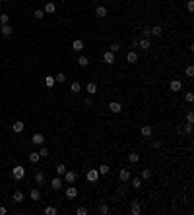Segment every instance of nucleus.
I'll use <instances>...</instances> for the list:
<instances>
[{"label":"nucleus","instance_id":"obj_50","mask_svg":"<svg viewBox=\"0 0 194 215\" xmlns=\"http://www.w3.org/2000/svg\"><path fill=\"white\" fill-rule=\"evenodd\" d=\"M8 213V209L6 208H2V205H0V215H6Z\"/></svg>","mask_w":194,"mask_h":215},{"label":"nucleus","instance_id":"obj_24","mask_svg":"<svg viewBox=\"0 0 194 215\" xmlns=\"http://www.w3.org/2000/svg\"><path fill=\"white\" fill-rule=\"evenodd\" d=\"M55 10H56V6H55V4H52V2H47V4H45V14H55Z\"/></svg>","mask_w":194,"mask_h":215},{"label":"nucleus","instance_id":"obj_9","mask_svg":"<svg viewBox=\"0 0 194 215\" xmlns=\"http://www.w3.org/2000/svg\"><path fill=\"white\" fill-rule=\"evenodd\" d=\"M31 142L33 143H35V146H43V143H45V136L43 134H39V132H37V134H33V138H31Z\"/></svg>","mask_w":194,"mask_h":215},{"label":"nucleus","instance_id":"obj_37","mask_svg":"<svg viewBox=\"0 0 194 215\" xmlns=\"http://www.w3.org/2000/svg\"><path fill=\"white\" fill-rule=\"evenodd\" d=\"M33 16H35V19H43L45 18V12L43 10H35V12H33Z\"/></svg>","mask_w":194,"mask_h":215},{"label":"nucleus","instance_id":"obj_32","mask_svg":"<svg viewBox=\"0 0 194 215\" xmlns=\"http://www.w3.org/2000/svg\"><path fill=\"white\" fill-rule=\"evenodd\" d=\"M55 81H58V84H64V81H66V76H64L62 72H58V74L55 76Z\"/></svg>","mask_w":194,"mask_h":215},{"label":"nucleus","instance_id":"obj_49","mask_svg":"<svg viewBox=\"0 0 194 215\" xmlns=\"http://www.w3.org/2000/svg\"><path fill=\"white\" fill-rule=\"evenodd\" d=\"M151 146H154V147H155V149H157V147H159V146H161V142H159V140H154V143H151Z\"/></svg>","mask_w":194,"mask_h":215},{"label":"nucleus","instance_id":"obj_30","mask_svg":"<svg viewBox=\"0 0 194 215\" xmlns=\"http://www.w3.org/2000/svg\"><path fill=\"white\" fill-rule=\"evenodd\" d=\"M55 84H56V81H55V76H47V78H45V85H47V87H52Z\"/></svg>","mask_w":194,"mask_h":215},{"label":"nucleus","instance_id":"obj_12","mask_svg":"<svg viewBox=\"0 0 194 215\" xmlns=\"http://www.w3.org/2000/svg\"><path fill=\"white\" fill-rule=\"evenodd\" d=\"M169 89H171V91H181V89H183V84H181V80H173L171 84H169Z\"/></svg>","mask_w":194,"mask_h":215},{"label":"nucleus","instance_id":"obj_47","mask_svg":"<svg viewBox=\"0 0 194 215\" xmlns=\"http://www.w3.org/2000/svg\"><path fill=\"white\" fill-rule=\"evenodd\" d=\"M187 8H188V12H194V2H192V0H188Z\"/></svg>","mask_w":194,"mask_h":215},{"label":"nucleus","instance_id":"obj_27","mask_svg":"<svg viewBox=\"0 0 194 215\" xmlns=\"http://www.w3.org/2000/svg\"><path fill=\"white\" fill-rule=\"evenodd\" d=\"M78 64H80L82 68H85V66H89V58H88V56H84V54H82L80 58H78Z\"/></svg>","mask_w":194,"mask_h":215},{"label":"nucleus","instance_id":"obj_16","mask_svg":"<svg viewBox=\"0 0 194 215\" xmlns=\"http://www.w3.org/2000/svg\"><path fill=\"white\" fill-rule=\"evenodd\" d=\"M72 51H76V52L84 51V41H82V39H76V41L72 43Z\"/></svg>","mask_w":194,"mask_h":215},{"label":"nucleus","instance_id":"obj_38","mask_svg":"<svg viewBox=\"0 0 194 215\" xmlns=\"http://www.w3.org/2000/svg\"><path fill=\"white\" fill-rule=\"evenodd\" d=\"M76 213H78V215H88V213H89V209L82 205V208H78V209H76Z\"/></svg>","mask_w":194,"mask_h":215},{"label":"nucleus","instance_id":"obj_2","mask_svg":"<svg viewBox=\"0 0 194 215\" xmlns=\"http://www.w3.org/2000/svg\"><path fill=\"white\" fill-rule=\"evenodd\" d=\"M85 178H88V182H97V178H99V171H97V169H89L88 175H85Z\"/></svg>","mask_w":194,"mask_h":215},{"label":"nucleus","instance_id":"obj_35","mask_svg":"<svg viewBox=\"0 0 194 215\" xmlns=\"http://www.w3.org/2000/svg\"><path fill=\"white\" fill-rule=\"evenodd\" d=\"M64 172H66V167H64V165L62 163H60V165H56V175H64Z\"/></svg>","mask_w":194,"mask_h":215},{"label":"nucleus","instance_id":"obj_45","mask_svg":"<svg viewBox=\"0 0 194 215\" xmlns=\"http://www.w3.org/2000/svg\"><path fill=\"white\" fill-rule=\"evenodd\" d=\"M184 99H187V103H192L194 101V93H187V95H184Z\"/></svg>","mask_w":194,"mask_h":215},{"label":"nucleus","instance_id":"obj_46","mask_svg":"<svg viewBox=\"0 0 194 215\" xmlns=\"http://www.w3.org/2000/svg\"><path fill=\"white\" fill-rule=\"evenodd\" d=\"M187 76H188V78L194 76V68H192V66H188V68H187Z\"/></svg>","mask_w":194,"mask_h":215},{"label":"nucleus","instance_id":"obj_20","mask_svg":"<svg viewBox=\"0 0 194 215\" xmlns=\"http://www.w3.org/2000/svg\"><path fill=\"white\" fill-rule=\"evenodd\" d=\"M85 89H88V93H89V95L97 93V84H95V81H89V84L85 85Z\"/></svg>","mask_w":194,"mask_h":215},{"label":"nucleus","instance_id":"obj_1","mask_svg":"<svg viewBox=\"0 0 194 215\" xmlns=\"http://www.w3.org/2000/svg\"><path fill=\"white\" fill-rule=\"evenodd\" d=\"M12 176H14L16 180H22L23 176H25V169H23L22 165H16V167L12 169Z\"/></svg>","mask_w":194,"mask_h":215},{"label":"nucleus","instance_id":"obj_7","mask_svg":"<svg viewBox=\"0 0 194 215\" xmlns=\"http://www.w3.org/2000/svg\"><path fill=\"white\" fill-rule=\"evenodd\" d=\"M76 196H78V188L76 186H68L66 188V198L68 200H76Z\"/></svg>","mask_w":194,"mask_h":215},{"label":"nucleus","instance_id":"obj_11","mask_svg":"<svg viewBox=\"0 0 194 215\" xmlns=\"http://www.w3.org/2000/svg\"><path fill=\"white\" fill-rule=\"evenodd\" d=\"M103 60H105V64H115V52L105 51L103 52Z\"/></svg>","mask_w":194,"mask_h":215},{"label":"nucleus","instance_id":"obj_5","mask_svg":"<svg viewBox=\"0 0 194 215\" xmlns=\"http://www.w3.org/2000/svg\"><path fill=\"white\" fill-rule=\"evenodd\" d=\"M64 178H66V182H68V184H74V182H76V178H78V172L76 171H66L64 172Z\"/></svg>","mask_w":194,"mask_h":215},{"label":"nucleus","instance_id":"obj_14","mask_svg":"<svg viewBox=\"0 0 194 215\" xmlns=\"http://www.w3.org/2000/svg\"><path fill=\"white\" fill-rule=\"evenodd\" d=\"M0 33H2L4 37H10L12 33H14V29H12V25H10V23H4V25L0 27Z\"/></svg>","mask_w":194,"mask_h":215},{"label":"nucleus","instance_id":"obj_18","mask_svg":"<svg viewBox=\"0 0 194 215\" xmlns=\"http://www.w3.org/2000/svg\"><path fill=\"white\" fill-rule=\"evenodd\" d=\"M70 91L72 93H80L82 91V84L80 81H72V84H70Z\"/></svg>","mask_w":194,"mask_h":215},{"label":"nucleus","instance_id":"obj_51","mask_svg":"<svg viewBox=\"0 0 194 215\" xmlns=\"http://www.w3.org/2000/svg\"><path fill=\"white\" fill-rule=\"evenodd\" d=\"M0 186H2V184H0Z\"/></svg>","mask_w":194,"mask_h":215},{"label":"nucleus","instance_id":"obj_10","mask_svg":"<svg viewBox=\"0 0 194 215\" xmlns=\"http://www.w3.org/2000/svg\"><path fill=\"white\" fill-rule=\"evenodd\" d=\"M23 128H25V124H23L22 120H16L14 124H12V132H14V134H19V132H23Z\"/></svg>","mask_w":194,"mask_h":215},{"label":"nucleus","instance_id":"obj_6","mask_svg":"<svg viewBox=\"0 0 194 215\" xmlns=\"http://www.w3.org/2000/svg\"><path fill=\"white\" fill-rule=\"evenodd\" d=\"M136 47H140L142 51H148V49L151 47V43H150V39H146V37H142L140 41H136Z\"/></svg>","mask_w":194,"mask_h":215},{"label":"nucleus","instance_id":"obj_15","mask_svg":"<svg viewBox=\"0 0 194 215\" xmlns=\"http://www.w3.org/2000/svg\"><path fill=\"white\" fill-rule=\"evenodd\" d=\"M12 200H14L16 204H22V202L25 200V194H23V192H19V190H16V192H14V196H12Z\"/></svg>","mask_w":194,"mask_h":215},{"label":"nucleus","instance_id":"obj_44","mask_svg":"<svg viewBox=\"0 0 194 215\" xmlns=\"http://www.w3.org/2000/svg\"><path fill=\"white\" fill-rule=\"evenodd\" d=\"M187 124H194V114H192V113L187 114Z\"/></svg>","mask_w":194,"mask_h":215},{"label":"nucleus","instance_id":"obj_34","mask_svg":"<svg viewBox=\"0 0 194 215\" xmlns=\"http://www.w3.org/2000/svg\"><path fill=\"white\" fill-rule=\"evenodd\" d=\"M0 23H2V25L4 23H10V16L8 14H0Z\"/></svg>","mask_w":194,"mask_h":215},{"label":"nucleus","instance_id":"obj_19","mask_svg":"<svg viewBox=\"0 0 194 215\" xmlns=\"http://www.w3.org/2000/svg\"><path fill=\"white\" fill-rule=\"evenodd\" d=\"M140 132H142V136H144V138H150V136H151V132H154V128L146 124V126H142V130H140Z\"/></svg>","mask_w":194,"mask_h":215},{"label":"nucleus","instance_id":"obj_4","mask_svg":"<svg viewBox=\"0 0 194 215\" xmlns=\"http://www.w3.org/2000/svg\"><path fill=\"white\" fill-rule=\"evenodd\" d=\"M130 213L132 215H140L142 213V205H140V202H136V200L130 202Z\"/></svg>","mask_w":194,"mask_h":215},{"label":"nucleus","instance_id":"obj_3","mask_svg":"<svg viewBox=\"0 0 194 215\" xmlns=\"http://www.w3.org/2000/svg\"><path fill=\"white\" fill-rule=\"evenodd\" d=\"M109 110H111L113 114H121V113H122V105H121L118 101H113V103H109Z\"/></svg>","mask_w":194,"mask_h":215},{"label":"nucleus","instance_id":"obj_23","mask_svg":"<svg viewBox=\"0 0 194 215\" xmlns=\"http://www.w3.org/2000/svg\"><path fill=\"white\" fill-rule=\"evenodd\" d=\"M150 31H151V35L154 37H161L163 35V29L159 25H154V27H150Z\"/></svg>","mask_w":194,"mask_h":215},{"label":"nucleus","instance_id":"obj_25","mask_svg":"<svg viewBox=\"0 0 194 215\" xmlns=\"http://www.w3.org/2000/svg\"><path fill=\"white\" fill-rule=\"evenodd\" d=\"M29 161H31V163H39V161H41L39 151H31V153H29Z\"/></svg>","mask_w":194,"mask_h":215},{"label":"nucleus","instance_id":"obj_28","mask_svg":"<svg viewBox=\"0 0 194 215\" xmlns=\"http://www.w3.org/2000/svg\"><path fill=\"white\" fill-rule=\"evenodd\" d=\"M128 182H130L132 188H136V190H138V188H142V180H140V178H130Z\"/></svg>","mask_w":194,"mask_h":215},{"label":"nucleus","instance_id":"obj_17","mask_svg":"<svg viewBox=\"0 0 194 215\" xmlns=\"http://www.w3.org/2000/svg\"><path fill=\"white\" fill-rule=\"evenodd\" d=\"M126 62H130V64H136V62H138V54H136V51H130L128 54H126Z\"/></svg>","mask_w":194,"mask_h":215},{"label":"nucleus","instance_id":"obj_36","mask_svg":"<svg viewBox=\"0 0 194 215\" xmlns=\"http://www.w3.org/2000/svg\"><path fill=\"white\" fill-rule=\"evenodd\" d=\"M142 178H146V180L151 178V171H150V169H144V171H142Z\"/></svg>","mask_w":194,"mask_h":215},{"label":"nucleus","instance_id":"obj_40","mask_svg":"<svg viewBox=\"0 0 194 215\" xmlns=\"http://www.w3.org/2000/svg\"><path fill=\"white\" fill-rule=\"evenodd\" d=\"M39 155H41V157H49V149H47L45 146H41V149H39Z\"/></svg>","mask_w":194,"mask_h":215},{"label":"nucleus","instance_id":"obj_29","mask_svg":"<svg viewBox=\"0 0 194 215\" xmlns=\"http://www.w3.org/2000/svg\"><path fill=\"white\" fill-rule=\"evenodd\" d=\"M45 215H56L58 213V209L56 208H52V205H49V208H45V211H43Z\"/></svg>","mask_w":194,"mask_h":215},{"label":"nucleus","instance_id":"obj_33","mask_svg":"<svg viewBox=\"0 0 194 215\" xmlns=\"http://www.w3.org/2000/svg\"><path fill=\"white\" fill-rule=\"evenodd\" d=\"M128 161H130V163H138V161H140V155H138V153H130V155H128Z\"/></svg>","mask_w":194,"mask_h":215},{"label":"nucleus","instance_id":"obj_41","mask_svg":"<svg viewBox=\"0 0 194 215\" xmlns=\"http://www.w3.org/2000/svg\"><path fill=\"white\" fill-rule=\"evenodd\" d=\"M109 211H111V209H109V205H107V204H103L101 208H99V213H103V215H105V213H109Z\"/></svg>","mask_w":194,"mask_h":215},{"label":"nucleus","instance_id":"obj_48","mask_svg":"<svg viewBox=\"0 0 194 215\" xmlns=\"http://www.w3.org/2000/svg\"><path fill=\"white\" fill-rule=\"evenodd\" d=\"M84 103H85V105H88V107H91V105H93V101H91V97H85V101H84Z\"/></svg>","mask_w":194,"mask_h":215},{"label":"nucleus","instance_id":"obj_39","mask_svg":"<svg viewBox=\"0 0 194 215\" xmlns=\"http://www.w3.org/2000/svg\"><path fill=\"white\" fill-rule=\"evenodd\" d=\"M109 51H111V52H118V51H121V45H118V43H113V45L109 47Z\"/></svg>","mask_w":194,"mask_h":215},{"label":"nucleus","instance_id":"obj_42","mask_svg":"<svg viewBox=\"0 0 194 215\" xmlns=\"http://www.w3.org/2000/svg\"><path fill=\"white\" fill-rule=\"evenodd\" d=\"M142 35L146 37V39H150L151 37V31H150V27H144V31H142Z\"/></svg>","mask_w":194,"mask_h":215},{"label":"nucleus","instance_id":"obj_21","mask_svg":"<svg viewBox=\"0 0 194 215\" xmlns=\"http://www.w3.org/2000/svg\"><path fill=\"white\" fill-rule=\"evenodd\" d=\"M95 16H97V18H107V8L105 6H97Z\"/></svg>","mask_w":194,"mask_h":215},{"label":"nucleus","instance_id":"obj_13","mask_svg":"<svg viewBox=\"0 0 194 215\" xmlns=\"http://www.w3.org/2000/svg\"><path fill=\"white\" fill-rule=\"evenodd\" d=\"M51 186H52V190H55V192H58V190L62 188V180H60V176H55V178L51 180Z\"/></svg>","mask_w":194,"mask_h":215},{"label":"nucleus","instance_id":"obj_31","mask_svg":"<svg viewBox=\"0 0 194 215\" xmlns=\"http://www.w3.org/2000/svg\"><path fill=\"white\" fill-rule=\"evenodd\" d=\"M97 171H99V175H109V171H111V169H109V165H101V167H99Z\"/></svg>","mask_w":194,"mask_h":215},{"label":"nucleus","instance_id":"obj_43","mask_svg":"<svg viewBox=\"0 0 194 215\" xmlns=\"http://www.w3.org/2000/svg\"><path fill=\"white\" fill-rule=\"evenodd\" d=\"M184 134H187V136L192 134V124H187V126H184Z\"/></svg>","mask_w":194,"mask_h":215},{"label":"nucleus","instance_id":"obj_8","mask_svg":"<svg viewBox=\"0 0 194 215\" xmlns=\"http://www.w3.org/2000/svg\"><path fill=\"white\" fill-rule=\"evenodd\" d=\"M118 180H121V182H128L130 180V171L128 169H121V172H118Z\"/></svg>","mask_w":194,"mask_h":215},{"label":"nucleus","instance_id":"obj_22","mask_svg":"<svg viewBox=\"0 0 194 215\" xmlns=\"http://www.w3.org/2000/svg\"><path fill=\"white\" fill-rule=\"evenodd\" d=\"M29 198H31L33 202H39V200H41V192H39L37 188H33L31 192H29Z\"/></svg>","mask_w":194,"mask_h":215},{"label":"nucleus","instance_id":"obj_26","mask_svg":"<svg viewBox=\"0 0 194 215\" xmlns=\"http://www.w3.org/2000/svg\"><path fill=\"white\" fill-rule=\"evenodd\" d=\"M33 178H35V182H37V184H43V182H45V175H43V172H39V171L33 175Z\"/></svg>","mask_w":194,"mask_h":215}]
</instances>
